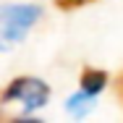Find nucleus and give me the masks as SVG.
<instances>
[{
	"label": "nucleus",
	"mask_w": 123,
	"mask_h": 123,
	"mask_svg": "<svg viewBox=\"0 0 123 123\" xmlns=\"http://www.w3.org/2000/svg\"><path fill=\"white\" fill-rule=\"evenodd\" d=\"M50 99V86L42 79H34V76H16L8 81V86L0 92V102H21L26 113L47 105Z\"/></svg>",
	"instance_id": "f257e3e1"
},
{
	"label": "nucleus",
	"mask_w": 123,
	"mask_h": 123,
	"mask_svg": "<svg viewBox=\"0 0 123 123\" xmlns=\"http://www.w3.org/2000/svg\"><path fill=\"white\" fill-rule=\"evenodd\" d=\"M39 5H3L0 8V34L8 42H21L26 31L39 21Z\"/></svg>",
	"instance_id": "f03ea898"
},
{
	"label": "nucleus",
	"mask_w": 123,
	"mask_h": 123,
	"mask_svg": "<svg viewBox=\"0 0 123 123\" xmlns=\"http://www.w3.org/2000/svg\"><path fill=\"white\" fill-rule=\"evenodd\" d=\"M79 84H81L84 92H89V94L97 97L99 92L105 89V84H107V74L102 68H84L81 76H79Z\"/></svg>",
	"instance_id": "7ed1b4c3"
},
{
	"label": "nucleus",
	"mask_w": 123,
	"mask_h": 123,
	"mask_svg": "<svg viewBox=\"0 0 123 123\" xmlns=\"http://www.w3.org/2000/svg\"><path fill=\"white\" fill-rule=\"evenodd\" d=\"M66 107H68V113H71L74 118H84V115L94 107V94H89V92H84V89H81L79 94L68 97Z\"/></svg>",
	"instance_id": "20e7f679"
},
{
	"label": "nucleus",
	"mask_w": 123,
	"mask_h": 123,
	"mask_svg": "<svg viewBox=\"0 0 123 123\" xmlns=\"http://www.w3.org/2000/svg\"><path fill=\"white\" fill-rule=\"evenodd\" d=\"M89 3H94V0H55V5H58L60 11H76V8L89 5Z\"/></svg>",
	"instance_id": "39448f33"
},
{
	"label": "nucleus",
	"mask_w": 123,
	"mask_h": 123,
	"mask_svg": "<svg viewBox=\"0 0 123 123\" xmlns=\"http://www.w3.org/2000/svg\"><path fill=\"white\" fill-rule=\"evenodd\" d=\"M115 92H118V97H121V102H123V71H121V76H118V81H115Z\"/></svg>",
	"instance_id": "423d86ee"
}]
</instances>
